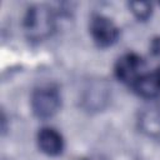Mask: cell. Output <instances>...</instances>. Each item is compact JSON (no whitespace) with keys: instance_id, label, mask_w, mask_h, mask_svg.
Returning <instances> with one entry per match:
<instances>
[{"instance_id":"cell-7","label":"cell","mask_w":160,"mask_h":160,"mask_svg":"<svg viewBox=\"0 0 160 160\" xmlns=\"http://www.w3.org/2000/svg\"><path fill=\"white\" fill-rule=\"evenodd\" d=\"M139 124L141 130L149 136L156 138L160 135V108L156 105H150L145 108L139 118Z\"/></svg>"},{"instance_id":"cell-10","label":"cell","mask_w":160,"mask_h":160,"mask_svg":"<svg viewBox=\"0 0 160 160\" xmlns=\"http://www.w3.org/2000/svg\"><path fill=\"white\" fill-rule=\"evenodd\" d=\"M82 160H105L104 158H101L100 155H90L88 158H84Z\"/></svg>"},{"instance_id":"cell-2","label":"cell","mask_w":160,"mask_h":160,"mask_svg":"<svg viewBox=\"0 0 160 160\" xmlns=\"http://www.w3.org/2000/svg\"><path fill=\"white\" fill-rule=\"evenodd\" d=\"M61 105L59 91L52 86H41L31 95V109L39 119H49L54 116Z\"/></svg>"},{"instance_id":"cell-1","label":"cell","mask_w":160,"mask_h":160,"mask_svg":"<svg viewBox=\"0 0 160 160\" xmlns=\"http://www.w3.org/2000/svg\"><path fill=\"white\" fill-rule=\"evenodd\" d=\"M56 26V16L46 5H32L24 18V30L31 40H44L52 34Z\"/></svg>"},{"instance_id":"cell-4","label":"cell","mask_w":160,"mask_h":160,"mask_svg":"<svg viewBox=\"0 0 160 160\" xmlns=\"http://www.w3.org/2000/svg\"><path fill=\"white\" fill-rule=\"evenodd\" d=\"M145 61L136 54H126L120 58L115 66V75L122 82L131 86L145 74Z\"/></svg>"},{"instance_id":"cell-3","label":"cell","mask_w":160,"mask_h":160,"mask_svg":"<svg viewBox=\"0 0 160 160\" xmlns=\"http://www.w3.org/2000/svg\"><path fill=\"white\" fill-rule=\"evenodd\" d=\"M90 34L99 46L108 48L116 42L119 38V28L111 19L104 15H95L90 21Z\"/></svg>"},{"instance_id":"cell-5","label":"cell","mask_w":160,"mask_h":160,"mask_svg":"<svg viewBox=\"0 0 160 160\" xmlns=\"http://www.w3.org/2000/svg\"><path fill=\"white\" fill-rule=\"evenodd\" d=\"M38 144L42 152L55 156L61 154L64 149V140L60 132L52 128H42L38 134Z\"/></svg>"},{"instance_id":"cell-9","label":"cell","mask_w":160,"mask_h":160,"mask_svg":"<svg viewBox=\"0 0 160 160\" xmlns=\"http://www.w3.org/2000/svg\"><path fill=\"white\" fill-rule=\"evenodd\" d=\"M129 8L131 9V12L136 16V19L145 21L151 15L152 5L146 1H131L129 2Z\"/></svg>"},{"instance_id":"cell-6","label":"cell","mask_w":160,"mask_h":160,"mask_svg":"<svg viewBox=\"0 0 160 160\" xmlns=\"http://www.w3.org/2000/svg\"><path fill=\"white\" fill-rule=\"evenodd\" d=\"M134 90L145 99L160 98V68L151 74H144L134 85Z\"/></svg>"},{"instance_id":"cell-8","label":"cell","mask_w":160,"mask_h":160,"mask_svg":"<svg viewBox=\"0 0 160 160\" xmlns=\"http://www.w3.org/2000/svg\"><path fill=\"white\" fill-rule=\"evenodd\" d=\"M108 99V89H104L101 84H94L86 91L84 101L88 104L89 108H101V102L106 101Z\"/></svg>"}]
</instances>
